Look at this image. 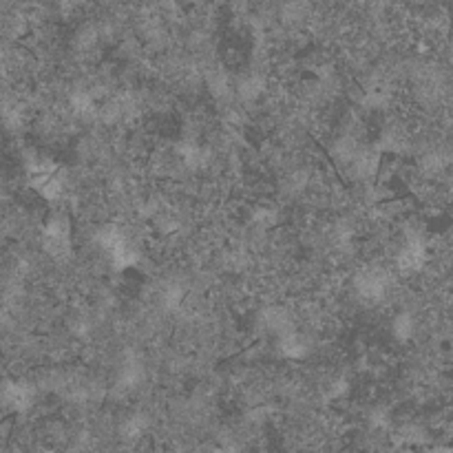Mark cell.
<instances>
[{"label":"cell","instance_id":"obj_1","mask_svg":"<svg viewBox=\"0 0 453 453\" xmlns=\"http://www.w3.org/2000/svg\"><path fill=\"white\" fill-rule=\"evenodd\" d=\"M27 177L32 191L45 201H58L65 197L67 184H65V175L62 168L55 162L47 157H34L32 162L27 164Z\"/></svg>","mask_w":453,"mask_h":453},{"label":"cell","instance_id":"obj_2","mask_svg":"<svg viewBox=\"0 0 453 453\" xmlns=\"http://www.w3.org/2000/svg\"><path fill=\"white\" fill-rule=\"evenodd\" d=\"M97 248L115 270H128L137 263V250L130 237L118 226H104L97 232Z\"/></svg>","mask_w":453,"mask_h":453},{"label":"cell","instance_id":"obj_3","mask_svg":"<svg viewBox=\"0 0 453 453\" xmlns=\"http://www.w3.org/2000/svg\"><path fill=\"white\" fill-rule=\"evenodd\" d=\"M42 248L51 259L62 261L73 250V235L71 224L65 215H51L42 228Z\"/></svg>","mask_w":453,"mask_h":453},{"label":"cell","instance_id":"obj_4","mask_svg":"<svg viewBox=\"0 0 453 453\" xmlns=\"http://www.w3.org/2000/svg\"><path fill=\"white\" fill-rule=\"evenodd\" d=\"M391 288V276L383 268H363L354 276V290L360 301L376 305L381 303Z\"/></svg>","mask_w":453,"mask_h":453},{"label":"cell","instance_id":"obj_5","mask_svg":"<svg viewBox=\"0 0 453 453\" xmlns=\"http://www.w3.org/2000/svg\"><path fill=\"white\" fill-rule=\"evenodd\" d=\"M429 257L427 250V243L420 235H409L403 245L398 248V255H396V268L400 274H416L425 268Z\"/></svg>","mask_w":453,"mask_h":453},{"label":"cell","instance_id":"obj_6","mask_svg":"<svg viewBox=\"0 0 453 453\" xmlns=\"http://www.w3.org/2000/svg\"><path fill=\"white\" fill-rule=\"evenodd\" d=\"M3 403L11 412H25V409L34 405V389L27 383L9 381L5 383V389H3Z\"/></svg>","mask_w":453,"mask_h":453},{"label":"cell","instance_id":"obj_7","mask_svg":"<svg viewBox=\"0 0 453 453\" xmlns=\"http://www.w3.org/2000/svg\"><path fill=\"white\" fill-rule=\"evenodd\" d=\"M276 345H279V352L285 358H305L310 354L308 339H305L301 332H297L295 327L285 334H281V336H276Z\"/></svg>","mask_w":453,"mask_h":453},{"label":"cell","instance_id":"obj_8","mask_svg":"<svg viewBox=\"0 0 453 453\" xmlns=\"http://www.w3.org/2000/svg\"><path fill=\"white\" fill-rule=\"evenodd\" d=\"M71 111L80 120H93L100 113V104L89 91H76L71 95Z\"/></svg>","mask_w":453,"mask_h":453},{"label":"cell","instance_id":"obj_9","mask_svg":"<svg viewBox=\"0 0 453 453\" xmlns=\"http://www.w3.org/2000/svg\"><path fill=\"white\" fill-rule=\"evenodd\" d=\"M416 332V318L412 316V312H398L396 316L391 318V336L398 343H407Z\"/></svg>","mask_w":453,"mask_h":453},{"label":"cell","instance_id":"obj_10","mask_svg":"<svg viewBox=\"0 0 453 453\" xmlns=\"http://www.w3.org/2000/svg\"><path fill=\"white\" fill-rule=\"evenodd\" d=\"M184 301V290L177 283H168L162 288V295H159V303L164 305L166 310H177Z\"/></svg>","mask_w":453,"mask_h":453},{"label":"cell","instance_id":"obj_11","mask_svg":"<svg viewBox=\"0 0 453 453\" xmlns=\"http://www.w3.org/2000/svg\"><path fill=\"white\" fill-rule=\"evenodd\" d=\"M142 429H144V418H140V416H135V418H128L124 425H122V433L126 435V438H135V435H140L142 433Z\"/></svg>","mask_w":453,"mask_h":453},{"label":"cell","instance_id":"obj_12","mask_svg":"<svg viewBox=\"0 0 453 453\" xmlns=\"http://www.w3.org/2000/svg\"><path fill=\"white\" fill-rule=\"evenodd\" d=\"M431 453H453V449L451 447H442V449H433Z\"/></svg>","mask_w":453,"mask_h":453},{"label":"cell","instance_id":"obj_13","mask_svg":"<svg viewBox=\"0 0 453 453\" xmlns=\"http://www.w3.org/2000/svg\"><path fill=\"white\" fill-rule=\"evenodd\" d=\"M45 453H53V451H45Z\"/></svg>","mask_w":453,"mask_h":453}]
</instances>
